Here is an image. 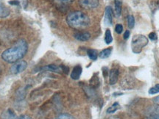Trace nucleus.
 Wrapping results in <instances>:
<instances>
[{"label": "nucleus", "mask_w": 159, "mask_h": 119, "mask_svg": "<svg viewBox=\"0 0 159 119\" xmlns=\"http://www.w3.org/2000/svg\"><path fill=\"white\" fill-rule=\"evenodd\" d=\"M10 14V10L5 5L0 2V18H5Z\"/></svg>", "instance_id": "4468645a"}, {"label": "nucleus", "mask_w": 159, "mask_h": 119, "mask_svg": "<svg viewBox=\"0 0 159 119\" xmlns=\"http://www.w3.org/2000/svg\"><path fill=\"white\" fill-rule=\"evenodd\" d=\"M2 117L4 118V119H16L17 118L14 113V112H13L12 110H11V109H9V110H7L6 112H4Z\"/></svg>", "instance_id": "2eb2a0df"}, {"label": "nucleus", "mask_w": 159, "mask_h": 119, "mask_svg": "<svg viewBox=\"0 0 159 119\" xmlns=\"http://www.w3.org/2000/svg\"><path fill=\"white\" fill-rule=\"evenodd\" d=\"M9 4L12 5H19V2L16 1V0H11V1L9 2Z\"/></svg>", "instance_id": "c756f323"}, {"label": "nucleus", "mask_w": 159, "mask_h": 119, "mask_svg": "<svg viewBox=\"0 0 159 119\" xmlns=\"http://www.w3.org/2000/svg\"><path fill=\"white\" fill-rule=\"evenodd\" d=\"M79 5L85 10H92L99 6V0H79Z\"/></svg>", "instance_id": "423d86ee"}, {"label": "nucleus", "mask_w": 159, "mask_h": 119, "mask_svg": "<svg viewBox=\"0 0 159 119\" xmlns=\"http://www.w3.org/2000/svg\"><path fill=\"white\" fill-rule=\"evenodd\" d=\"M145 119H159V105L150 106L144 113Z\"/></svg>", "instance_id": "39448f33"}, {"label": "nucleus", "mask_w": 159, "mask_h": 119, "mask_svg": "<svg viewBox=\"0 0 159 119\" xmlns=\"http://www.w3.org/2000/svg\"><path fill=\"white\" fill-rule=\"evenodd\" d=\"M105 24L108 26H111L113 24V10L110 6H108L105 8Z\"/></svg>", "instance_id": "6e6552de"}, {"label": "nucleus", "mask_w": 159, "mask_h": 119, "mask_svg": "<svg viewBox=\"0 0 159 119\" xmlns=\"http://www.w3.org/2000/svg\"><path fill=\"white\" fill-rule=\"evenodd\" d=\"M150 8L152 12L159 9V0H154L150 4Z\"/></svg>", "instance_id": "412c9836"}, {"label": "nucleus", "mask_w": 159, "mask_h": 119, "mask_svg": "<svg viewBox=\"0 0 159 119\" xmlns=\"http://www.w3.org/2000/svg\"><path fill=\"white\" fill-rule=\"evenodd\" d=\"M112 47H108V48L103 49L99 52V57H100L101 59H105L108 58V57H110V55H111V52H112Z\"/></svg>", "instance_id": "ddd939ff"}, {"label": "nucleus", "mask_w": 159, "mask_h": 119, "mask_svg": "<svg viewBox=\"0 0 159 119\" xmlns=\"http://www.w3.org/2000/svg\"><path fill=\"white\" fill-rule=\"evenodd\" d=\"M148 38L143 35H134L131 42V48L132 51L136 54H139L142 51V49L145 46L148 45Z\"/></svg>", "instance_id": "7ed1b4c3"}, {"label": "nucleus", "mask_w": 159, "mask_h": 119, "mask_svg": "<svg viewBox=\"0 0 159 119\" xmlns=\"http://www.w3.org/2000/svg\"><path fill=\"white\" fill-rule=\"evenodd\" d=\"M130 30H126L125 32L124 33V36H123V37H124V39H128L129 37H130Z\"/></svg>", "instance_id": "c85d7f7f"}, {"label": "nucleus", "mask_w": 159, "mask_h": 119, "mask_svg": "<svg viewBox=\"0 0 159 119\" xmlns=\"http://www.w3.org/2000/svg\"><path fill=\"white\" fill-rule=\"evenodd\" d=\"M90 83H91V85L93 87V88H97V87H98L99 85V80L98 77H93L91 79Z\"/></svg>", "instance_id": "4be33fe9"}, {"label": "nucleus", "mask_w": 159, "mask_h": 119, "mask_svg": "<svg viewBox=\"0 0 159 119\" xmlns=\"http://www.w3.org/2000/svg\"><path fill=\"white\" fill-rule=\"evenodd\" d=\"M115 31H116V33H117V34H121L123 31L122 25L120 24H116V27H115Z\"/></svg>", "instance_id": "393cba45"}, {"label": "nucleus", "mask_w": 159, "mask_h": 119, "mask_svg": "<svg viewBox=\"0 0 159 119\" xmlns=\"http://www.w3.org/2000/svg\"><path fill=\"white\" fill-rule=\"evenodd\" d=\"M66 22L71 28L80 30L90 25V19L82 11H74L67 15Z\"/></svg>", "instance_id": "f03ea898"}, {"label": "nucleus", "mask_w": 159, "mask_h": 119, "mask_svg": "<svg viewBox=\"0 0 159 119\" xmlns=\"http://www.w3.org/2000/svg\"><path fill=\"white\" fill-rule=\"evenodd\" d=\"M27 50L28 45L27 41L24 39H20L13 46L3 51L2 58L8 63H14L22 59L25 56Z\"/></svg>", "instance_id": "f257e3e1"}, {"label": "nucleus", "mask_w": 159, "mask_h": 119, "mask_svg": "<svg viewBox=\"0 0 159 119\" xmlns=\"http://www.w3.org/2000/svg\"><path fill=\"white\" fill-rule=\"evenodd\" d=\"M149 38H150L151 41H156L157 40V35L156 33H154V32H152V33H150V34L148 35Z\"/></svg>", "instance_id": "bb28decb"}, {"label": "nucleus", "mask_w": 159, "mask_h": 119, "mask_svg": "<svg viewBox=\"0 0 159 119\" xmlns=\"http://www.w3.org/2000/svg\"><path fill=\"white\" fill-rule=\"evenodd\" d=\"M74 37L77 41H87L90 39L91 34L88 32H78V33H75Z\"/></svg>", "instance_id": "9d476101"}, {"label": "nucleus", "mask_w": 159, "mask_h": 119, "mask_svg": "<svg viewBox=\"0 0 159 119\" xmlns=\"http://www.w3.org/2000/svg\"><path fill=\"white\" fill-rule=\"evenodd\" d=\"M57 119H75L72 116L68 114H62L57 117Z\"/></svg>", "instance_id": "a878e982"}, {"label": "nucleus", "mask_w": 159, "mask_h": 119, "mask_svg": "<svg viewBox=\"0 0 159 119\" xmlns=\"http://www.w3.org/2000/svg\"><path fill=\"white\" fill-rule=\"evenodd\" d=\"M54 1L59 5H68L72 2L74 0H54Z\"/></svg>", "instance_id": "b1692460"}, {"label": "nucleus", "mask_w": 159, "mask_h": 119, "mask_svg": "<svg viewBox=\"0 0 159 119\" xmlns=\"http://www.w3.org/2000/svg\"><path fill=\"white\" fill-rule=\"evenodd\" d=\"M115 3V15L116 18L119 17L122 13V0H114Z\"/></svg>", "instance_id": "f8f14e48"}, {"label": "nucleus", "mask_w": 159, "mask_h": 119, "mask_svg": "<svg viewBox=\"0 0 159 119\" xmlns=\"http://www.w3.org/2000/svg\"><path fill=\"white\" fill-rule=\"evenodd\" d=\"M134 85L135 82L131 77H124L122 82H121V85L124 88V90H130V89L134 88Z\"/></svg>", "instance_id": "0eeeda50"}, {"label": "nucleus", "mask_w": 159, "mask_h": 119, "mask_svg": "<svg viewBox=\"0 0 159 119\" xmlns=\"http://www.w3.org/2000/svg\"><path fill=\"white\" fill-rule=\"evenodd\" d=\"M153 102L156 105H159V96L153 99Z\"/></svg>", "instance_id": "7c9ffc66"}, {"label": "nucleus", "mask_w": 159, "mask_h": 119, "mask_svg": "<svg viewBox=\"0 0 159 119\" xmlns=\"http://www.w3.org/2000/svg\"><path fill=\"white\" fill-rule=\"evenodd\" d=\"M127 21H128V28H134L135 25V19L132 15H129L127 17Z\"/></svg>", "instance_id": "aec40b11"}, {"label": "nucleus", "mask_w": 159, "mask_h": 119, "mask_svg": "<svg viewBox=\"0 0 159 119\" xmlns=\"http://www.w3.org/2000/svg\"><path fill=\"white\" fill-rule=\"evenodd\" d=\"M82 67H81L80 65H76V66L73 68L72 71H71V78L72 79H75V80L78 79L80 77L81 74H82Z\"/></svg>", "instance_id": "9b49d317"}, {"label": "nucleus", "mask_w": 159, "mask_h": 119, "mask_svg": "<svg viewBox=\"0 0 159 119\" xmlns=\"http://www.w3.org/2000/svg\"><path fill=\"white\" fill-rule=\"evenodd\" d=\"M16 119H33L30 116H27V115H22V116H20L18 117Z\"/></svg>", "instance_id": "cd10ccee"}, {"label": "nucleus", "mask_w": 159, "mask_h": 119, "mask_svg": "<svg viewBox=\"0 0 159 119\" xmlns=\"http://www.w3.org/2000/svg\"><path fill=\"white\" fill-rule=\"evenodd\" d=\"M119 107V104L118 102L114 103V104L111 105V107H109V108L107 109V113L108 114L114 113V112H115L117 110H118Z\"/></svg>", "instance_id": "6ab92c4d"}, {"label": "nucleus", "mask_w": 159, "mask_h": 119, "mask_svg": "<svg viewBox=\"0 0 159 119\" xmlns=\"http://www.w3.org/2000/svg\"><path fill=\"white\" fill-rule=\"evenodd\" d=\"M119 74V71L118 68H112L110 71V74H109V82L111 85H115L118 81Z\"/></svg>", "instance_id": "1a4fd4ad"}, {"label": "nucleus", "mask_w": 159, "mask_h": 119, "mask_svg": "<svg viewBox=\"0 0 159 119\" xmlns=\"http://www.w3.org/2000/svg\"><path fill=\"white\" fill-rule=\"evenodd\" d=\"M43 69H46V70L52 71V72H60L61 71H62V69H61V66H57V65H55V64L48 65L47 66L44 67Z\"/></svg>", "instance_id": "f3484780"}, {"label": "nucleus", "mask_w": 159, "mask_h": 119, "mask_svg": "<svg viewBox=\"0 0 159 119\" xmlns=\"http://www.w3.org/2000/svg\"><path fill=\"white\" fill-rule=\"evenodd\" d=\"M0 73H1V69H0Z\"/></svg>", "instance_id": "2f4dec72"}, {"label": "nucleus", "mask_w": 159, "mask_h": 119, "mask_svg": "<svg viewBox=\"0 0 159 119\" xmlns=\"http://www.w3.org/2000/svg\"><path fill=\"white\" fill-rule=\"evenodd\" d=\"M27 67V63L25 60H19L14 63L10 68V71L13 74H18L23 72Z\"/></svg>", "instance_id": "20e7f679"}, {"label": "nucleus", "mask_w": 159, "mask_h": 119, "mask_svg": "<svg viewBox=\"0 0 159 119\" xmlns=\"http://www.w3.org/2000/svg\"><path fill=\"white\" fill-rule=\"evenodd\" d=\"M159 93V84H156L154 87L151 88L149 90V94L151 95H154Z\"/></svg>", "instance_id": "5701e85b"}, {"label": "nucleus", "mask_w": 159, "mask_h": 119, "mask_svg": "<svg viewBox=\"0 0 159 119\" xmlns=\"http://www.w3.org/2000/svg\"><path fill=\"white\" fill-rule=\"evenodd\" d=\"M87 55L89 58H90L91 60H96L98 57V53H97V50L92 49H89L87 50Z\"/></svg>", "instance_id": "dca6fc26"}, {"label": "nucleus", "mask_w": 159, "mask_h": 119, "mask_svg": "<svg viewBox=\"0 0 159 119\" xmlns=\"http://www.w3.org/2000/svg\"><path fill=\"white\" fill-rule=\"evenodd\" d=\"M105 41L107 44H110L113 41V37L111 35V32L109 29H107L105 34Z\"/></svg>", "instance_id": "a211bd4d"}]
</instances>
